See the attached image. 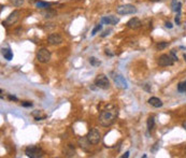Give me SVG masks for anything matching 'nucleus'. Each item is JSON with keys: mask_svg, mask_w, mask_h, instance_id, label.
I'll use <instances>...</instances> for the list:
<instances>
[{"mask_svg": "<svg viewBox=\"0 0 186 158\" xmlns=\"http://www.w3.org/2000/svg\"><path fill=\"white\" fill-rule=\"evenodd\" d=\"M118 115V109L114 104H108L99 114L98 122L103 127H110Z\"/></svg>", "mask_w": 186, "mask_h": 158, "instance_id": "f257e3e1", "label": "nucleus"}, {"mask_svg": "<svg viewBox=\"0 0 186 158\" xmlns=\"http://www.w3.org/2000/svg\"><path fill=\"white\" fill-rule=\"evenodd\" d=\"M25 154H26L27 157L40 158L44 155V152L40 146H37V145H30V146L26 147V149H25Z\"/></svg>", "mask_w": 186, "mask_h": 158, "instance_id": "f03ea898", "label": "nucleus"}, {"mask_svg": "<svg viewBox=\"0 0 186 158\" xmlns=\"http://www.w3.org/2000/svg\"><path fill=\"white\" fill-rule=\"evenodd\" d=\"M37 60L39 62H42V64H47L51 60V52L45 47L39 48V51L37 52Z\"/></svg>", "mask_w": 186, "mask_h": 158, "instance_id": "7ed1b4c3", "label": "nucleus"}, {"mask_svg": "<svg viewBox=\"0 0 186 158\" xmlns=\"http://www.w3.org/2000/svg\"><path fill=\"white\" fill-rule=\"evenodd\" d=\"M137 12V8L132 5H123L118 6L116 8V13L120 15H129V14H135Z\"/></svg>", "mask_w": 186, "mask_h": 158, "instance_id": "20e7f679", "label": "nucleus"}, {"mask_svg": "<svg viewBox=\"0 0 186 158\" xmlns=\"http://www.w3.org/2000/svg\"><path fill=\"white\" fill-rule=\"evenodd\" d=\"M95 85L98 88L101 89H109L110 88V81L108 79V77H105L104 74H99L97 75V77L95 79Z\"/></svg>", "mask_w": 186, "mask_h": 158, "instance_id": "39448f33", "label": "nucleus"}, {"mask_svg": "<svg viewBox=\"0 0 186 158\" xmlns=\"http://www.w3.org/2000/svg\"><path fill=\"white\" fill-rule=\"evenodd\" d=\"M87 139L92 144H98L99 142L101 141V134L98 129H92L89 130L87 134Z\"/></svg>", "mask_w": 186, "mask_h": 158, "instance_id": "423d86ee", "label": "nucleus"}, {"mask_svg": "<svg viewBox=\"0 0 186 158\" xmlns=\"http://www.w3.org/2000/svg\"><path fill=\"white\" fill-rule=\"evenodd\" d=\"M157 62H158V65L161 66V67H168V66H172V65L174 64V60L172 59V57L170 56V54H169V55H167V54H162L161 56H159Z\"/></svg>", "mask_w": 186, "mask_h": 158, "instance_id": "0eeeda50", "label": "nucleus"}, {"mask_svg": "<svg viewBox=\"0 0 186 158\" xmlns=\"http://www.w3.org/2000/svg\"><path fill=\"white\" fill-rule=\"evenodd\" d=\"M20 11H17V10H15V11H13L11 14H10L9 16L7 17V20H6V22L2 23L3 26H7V25H13L15 24L16 22H17L18 20H20Z\"/></svg>", "mask_w": 186, "mask_h": 158, "instance_id": "6e6552de", "label": "nucleus"}, {"mask_svg": "<svg viewBox=\"0 0 186 158\" xmlns=\"http://www.w3.org/2000/svg\"><path fill=\"white\" fill-rule=\"evenodd\" d=\"M114 79V82H115V84L118 86L120 88H123V89H126V88H128V84H127V81L125 80V77H123V75L120 74H115L113 77Z\"/></svg>", "mask_w": 186, "mask_h": 158, "instance_id": "1a4fd4ad", "label": "nucleus"}, {"mask_svg": "<svg viewBox=\"0 0 186 158\" xmlns=\"http://www.w3.org/2000/svg\"><path fill=\"white\" fill-rule=\"evenodd\" d=\"M47 42L51 45H58L63 42V38L58 33H51L47 37Z\"/></svg>", "mask_w": 186, "mask_h": 158, "instance_id": "9d476101", "label": "nucleus"}, {"mask_svg": "<svg viewBox=\"0 0 186 158\" xmlns=\"http://www.w3.org/2000/svg\"><path fill=\"white\" fill-rule=\"evenodd\" d=\"M63 153L66 157H74L77 152H75V149L72 144H67L63 149Z\"/></svg>", "mask_w": 186, "mask_h": 158, "instance_id": "9b49d317", "label": "nucleus"}, {"mask_svg": "<svg viewBox=\"0 0 186 158\" xmlns=\"http://www.w3.org/2000/svg\"><path fill=\"white\" fill-rule=\"evenodd\" d=\"M78 143H79L80 147H81L82 149H84V151H89L92 143L88 141L87 137H81V138L78 140Z\"/></svg>", "mask_w": 186, "mask_h": 158, "instance_id": "f8f14e48", "label": "nucleus"}, {"mask_svg": "<svg viewBox=\"0 0 186 158\" xmlns=\"http://www.w3.org/2000/svg\"><path fill=\"white\" fill-rule=\"evenodd\" d=\"M127 27L130 29H139L141 27V21L138 17H132L127 22Z\"/></svg>", "mask_w": 186, "mask_h": 158, "instance_id": "ddd939ff", "label": "nucleus"}, {"mask_svg": "<svg viewBox=\"0 0 186 158\" xmlns=\"http://www.w3.org/2000/svg\"><path fill=\"white\" fill-rule=\"evenodd\" d=\"M118 22H120V20H118V18L116 17V16H114V15L103 16V17L101 18V23H103V24H107V25H116Z\"/></svg>", "mask_w": 186, "mask_h": 158, "instance_id": "4468645a", "label": "nucleus"}, {"mask_svg": "<svg viewBox=\"0 0 186 158\" xmlns=\"http://www.w3.org/2000/svg\"><path fill=\"white\" fill-rule=\"evenodd\" d=\"M147 102H149L150 105H152L154 108H161L162 107V101L159 98H157V97H151L147 100Z\"/></svg>", "mask_w": 186, "mask_h": 158, "instance_id": "2eb2a0df", "label": "nucleus"}, {"mask_svg": "<svg viewBox=\"0 0 186 158\" xmlns=\"http://www.w3.org/2000/svg\"><path fill=\"white\" fill-rule=\"evenodd\" d=\"M42 15L44 16L45 18H52L54 16H56L57 12L55 10H51V9H45L44 11H42Z\"/></svg>", "mask_w": 186, "mask_h": 158, "instance_id": "dca6fc26", "label": "nucleus"}, {"mask_svg": "<svg viewBox=\"0 0 186 158\" xmlns=\"http://www.w3.org/2000/svg\"><path fill=\"white\" fill-rule=\"evenodd\" d=\"M2 56L5 57V59L11 60L13 58V53L10 48H2Z\"/></svg>", "mask_w": 186, "mask_h": 158, "instance_id": "f3484780", "label": "nucleus"}, {"mask_svg": "<svg viewBox=\"0 0 186 158\" xmlns=\"http://www.w3.org/2000/svg\"><path fill=\"white\" fill-rule=\"evenodd\" d=\"M36 7H37L38 9H42V10L50 9L51 3L50 2H44V1H37V2H36Z\"/></svg>", "mask_w": 186, "mask_h": 158, "instance_id": "a211bd4d", "label": "nucleus"}, {"mask_svg": "<svg viewBox=\"0 0 186 158\" xmlns=\"http://www.w3.org/2000/svg\"><path fill=\"white\" fill-rule=\"evenodd\" d=\"M154 127H155V118H154V116H150L147 118V129H149V131H152Z\"/></svg>", "mask_w": 186, "mask_h": 158, "instance_id": "6ab92c4d", "label": "nucleus"}, {"mask_svg": "<svg viewBox=\"0 0 186 158\" xmlns=\"http://www.w3.org/2000/svg\"><path fill=\"white\" fill-rule=\"evenodd\" d=\"M172 8H173V11L177 12V13H181V8H182V3L177 1V0H173L172 2Z\"/></svg>", "mask_w": 186, "mask_h": 158, "instance_id": "aec40b11", "label": "nucleus"}, {"mask_svg": "<svg viewBox=\"0 0 186 158\" xmlns=\"http://www.w3.org/2000/svg\"><path fill=\"white\" fill-rule=\"evenodd\" d=\"M41 114H42V111H35V112H32V115L36 121H42V119L46 118V115H41Z\"/></svg>", "mask_w": 186, "mask_h": 158, "instance_id": "412c9836", "label": "nucleus"}, {"mask_svg": "<svg viewBox=\"0 0 186 158\" xmlns=\"http://www.w3.org/2000/svg\"><path fill=\"white\" fill-rule=\"evenodd\" d=\"M169 46V42H159V43H157V45H156V48L159 51H162L165 50L166 47H168Z\"/></svg>", "mask_w": 186, "mask_h": 158, "instance_id": "4be33fe9", "label": "nucleus"}, {"mask_svg": "<svg viewBox=\"0 0 186 158\" xmlns=\"http://www.w3.org/2000/svg\"><path fill=\"white\" fill-rule=\"evenodd\" d=\"M25 2V0H10V3L13 5L14 7H21Z\"/></svg>", "mask_w": 186, "mask_h": 158, "instance_id": "5701e85b", "label": "nucleus"}, {"mask_svg": "<svg viewBox=\"0 0 186 158\" xmlns=\"http://www.w3.org/2000/svg\"><path fill=\"white\" fill-rule=\"evenodd\" d=\"M177 90L180 92H186V81L185 82H182L177 85Z\"/></svg>", "mask_w": 186, "mask_h": 158, "instance_id": "b1692460", "label": "nucleus"}, {"mask_svg": "<svg viewBox=\"0 0 186 158\" xmlns=\"http://www.w3.org/2000/svg\"><path fill=\"white\" fill-rule=\"evenodd\" d=\"M89 64L94 67H97V66H99L101 62H99V59H97L96 57H89Z\"/></svg>", "mask_w": 186, "mask_h": 158, "instance_id": "393cba45", "label": "nucleus"}, {"mask_svg": "<svg viewBox=\"0 0 186 158\" xmlns=\"http://www.w3.org/2000/svg\"><path fill=\"white\" fill-rule=\"evenodd\" d=\"M101 28H102V25H101V24L96 25V26H95V28L93 29V31H92V36H95V35H96V33L98 32V31L101 30Z\"/></svg>", "mask_w": 186, "mask_h": 158, "instance_id": "a878e982", "label": "nucleus"}, {"mask_svg": "<svg viewBox=\"0 0 186 158\" xmlns=\"http://www.w3.org/2000/svg\"><path fill=\"white\" fill-rule=\"evenodd\" d=\"M22 105L25 107V108H30V107H32V102H30V101H25V102H22Z\"/></svg>", "mask_w": 186, "mask_h": 158, "instance_id": "bb28decb", "label": "nucleus"}, {"mask_svg": "<svg viewBox=\"0 0 186 158\" xmlns=\"http://www.w3.org/2000/svg\"><path fill=\"white\" fill-rule=\"evenodd\" d=\"M170 56L172 57V59L174 60V62H177V56L175 55V50H172L170 52Z\"/></svg>", "mask_w": 186, "mask_h": 158, "instance_id": "cd10ccee", "label": "nucleus"}, {"mask_svg": "<svg viewBox=\"0 0 186 158\" xmlns=\"http://www.w3.org/2000/svg\"><path fill=\"white\" fill-rule=\"evenodd\" d=\"M8 98H9V100H11V101H18L17 97L12 96V95H9V96H8Z\"/></svg>", "mask_w": 186, "mask_h": 158, "instance_id": "c85d7f7f", "label": "nucleus"}, {"mask_svg": "<svg viewBox=\"0 0 186 158\" xmlns=\"http://www.w3.org/2000/svg\"><path fill=\"white\" fill-rule=\"evenodd\" d=\"M143 87H144V89L146 90V92H151V85H149V84L143 85Z\"/></svg>", "mask_w": 186, "mask_h": 158, "instance_id": "c756f323", "label": "nucleus"}, {"mask_svg": "<svg viewBox=\"0 0 186 158\" xmlns=\"http://www.w3.org/2000/svg\"><path fill=\"white\" fill-rule=\"evenodd\" d=\"M180 17H181V15H180V13H177V17H175V23H177V25H180Z\"/></svg>", "mask_w": 186, "mask_h": 158, "instance_id": "7c9ffc66", "label": "nucleus"}, {"mask_svg": "<svg viewBox=\"0 0 186 158\" xmlns=\"http://www.w3.org/2000/svg\"><path fill=\"white\" fill-rule=\"evenodd\" d=\"M127 157H129V152H126V153L122 156V158H127Z\"/></svg>", "mask_w": 186, "mask_h": 158, "instance_id": "2f4dec72", "label": "nucleus"}, {"mask_svg": "<svg viewBox=\"0 0 186 158\" xmlns=\"http://www.w3.org/2000/svg\"><path fill=\"white\" fill-rule=\"evenodd\" d=\"M166 27H167V28H172V24H171V23H166Z\"/></svg>", "mask_w": 186, "mask_h": 158, "instance_id": "473e14b6", "label": "nucleus"}, {"mask_svg": "<svg viewBox=\"0 0 186 158\" xmlns=\"http://www.w3.org/2000/svg\"><path fill=\"white\" fill-rule=\"evenodd\" d=\"M105 54H107V55H109V56H113V54H112L109 50H105Z\"/></svg>", "mask_w": 186, "mask_h": 158, "instance_id": "72a5a7b5", "label": "nucleus"}, {"mask_svg": "<svg viewBox=\"0 0 186 158\" xmlns=\"http://www.w3.org/2000/svg\"><path fill=\"white\" fill-rule=\"evenodd\" d=\"M157 146H159V145H158V143H156L155 146H154V149H152V152H156V149H157Z\"/></svg>", "mask_w": 186, "mask_h": 158, "instance_id": "f704fd0d", "label": "nucleus"}, {"mask_svg": "<svg viewBox=\"0 0 186 158\" xmlns=\"http://www.w3.org/2000/svg\"><path fill=\"white\" fill-rule=\"evenodd\" d=\"M109 32H110V30L109 31H104V33H103V35H102V37H105V36H108V35H109Z\"/></svg>", "mask_w": 186, "mask_h": 158, "instance_id": "c9c22d12", "label": "nucleus"}, {"mask_svg": "<svg viewBox=\"0 0 186 158\" xmlns=\"http://www.w3.org/2000/svg\"><path fill=\"white\" fill-rule=\"evenodd\" d=\"M152 2H158V1H162V0H150Z\"/></svg>", "mask_w": 186, "mask_h": 158, "instance_id": "e433bc0d", "label": "nucleus"}, {"mask_svg": "<svg viewBox=\"0 0 186 158\" xmlns=\"http://www.w3.org/2000/svg\"><path fill=\"white\" fill-rule=\"evenodd\" d=\"M183 128H184V129L186 130V121H185V122H184V123H183Z\"/></svg>", "mask_w": 186, "mask_h": 158, "instance_id": "4c0bfd02", "label": "nucleus"}, {"mask_svg": "<svg viewBox=\"0 0 186 158\" xmlns=\"http://www.w3.org/2000/svg\"><path fill=\"white\" fill-rule=\"evenodd\" d=\"M184 59L186 60V54H184Z\"/></svg>", "mask_w": 186, "mask_h": 158, "instance_id": "58836bf2", "label": "nucleus"}]
</instances>
